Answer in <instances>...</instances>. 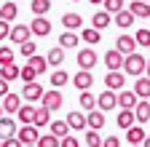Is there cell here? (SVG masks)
<instances>
[{
  "label": "cell",
  "instance_id": "obj_1",
  "mask_svg": "<svg viewBox=\"0 0 150 147\" xmlns=\"http://www.w3.org/2000/svg\"><path fill=\"white\" fill-rule=\"evenodd\" d=\"M145 64H147V59L142 56L139 51L129 53V56L123 59V75H134V78H142V72H145Z\"/></svg>",
  "mask_w": 150,
  "mask_h": 147
},
{
  "label": "cell",
  "instance_id": "obj_2",
  "mask_svg": "<svg viewBox=\"0 0 150 147\" xmlns=\"http://www.w3.org/2000/svg\"><path fill=\"white\" fill-rule=\"evenodd\" d=\"M62 102H64V96L59 94V88H51L48 94H43V99H40V107H46L48 113H56V110L62 107Z\"/></svg>",
  "mask_w": 150,
  "mask_h": 147
},
{
  "label": "cell",
  "instance_id": "obj_3",
  "mask_svg": "<svg viewBox=\"0 0 150 147\" xmlns=\"http://www.w3.org/2000/svg\"><path fill=\"white\" fill-rule=\"evenodd\" d=\"M97 107L102 110V113L115 110L118 107V94H115V91H102V94H97Z\"/></svg>",
  "mask_w": 150,
  "mask_h": 147
},
{
  "label": "cell",
  "instance_id": "obj_4",
  "mask_svg": "<svg viewBox=\"0 0 150 147\" xmlns=\"http://www.w3.org/2000/svg\"><path fill=\"white\" fill-rule=\"evenodd\" d=\"M43 94H46V91H43V86L38 83V80L24 83V88H22V96H24L30 104H32V102H40V99H43Z\"/></svg>",
  "mask_w": 150,
  "mask_h": 147
},
{
  "label": "cell",
  "instance_id": "obj_5",
  "mask_svg": "<svg viewBox=\"0 0 150 147\" xmlns=\"http://www.w3.org/2000/svg\"><path fill=\"white\" fill-rule=\"evenodd\" d=\"M11 43H16V46H22V43H27L30 38H32V30H30V24H16V27H11Z\"/></svg>",
  "mask_w": 150,
  "mask_h": 147
},
{
  "label": "cell",
  "instance_id": "obj_6",
  "mask_svg": "<svg viewBox=\"0 0 150 147\" xmlns=\"http://www.w3.org/2000/svg\"><path fill=\"white\" fill-rule=\"evenodd\" d=\"M75 59H78V67L81 70H94V67H97V51L83 48V51L75 53Z\"/></svg>",
  "mask_w": 150,
  "mask_h": 147
},
{
  "label": "cell",
  "instance_id": "obj_7",
  "mask_svg": "<svg viewBox=\"0 0 150 147\" xmlns=\"http://www.w3.org/2000/svg\"><path fill=\"white\" fill-rule=\"evenodd\" d=\"M16 139L22 144H38V139H40V131H38L35 126H22L16 131Z\"/></svg>",
  "mask_w": 150,
  "mask_h": 147
},
{
  "label": "cell",
  "instance_id": "obj_8",
  "mask_svg": "<svg viewBox=\"0 0 150 147\" xmlns=\"http://www.w3.org/2000/svg\"><path fill=\"white\" fill-rule=\"evenodd\" d=\"M0 107H3V113L16 115L19 107H22V94H6L3 99H0Z\"/></svg>",
  "mask_w": 150,
  "mask_h": 147
},
{
  "label": "cell",
  "instance_id": "obj_9",
  "mask_svg": "<svg viewBox=\"0 0 150 147\" xmlns=\"http://www.w3.org/2000/svg\"><path fill=\"white\" fill-rule=\"evenodd\" d=\"M123 59H126L123 53L112 48V51H107V53H105V67H107L110 72H118V70H123Z\"/></svg>",
  "mask_w": 150,
  "mask_h": 147
},
{
  "label": "cell",
  "instance_id": "obj_10",
  "mask_svg": "<svg viewBox=\"0 0 150 147\" xmlns=\"http://www.w3.org/2000/svg\"><path fill=\"white\" fill-rule=\"evenodd\" d=\"M105 86H107V91H123L126 75H123V72H107V75H105Z\"/></svg>",
  "mask_w": 150,
  "mask_h": 147
},
{
  "label": "cell",
  "instance_id": "obj_11",
  "mask_svg": "<svg viewBox=\"0 0 150 147\" xmlns=\"http://www.w3.org/2000/svg\"><path fill=\"white\" fill-rule=\"evenodd\" d=\"M115 51H121L123 56H129V53H134V51H137V40L131 38V35H118V40H115Z\"/></svg>",
  "mask_w": 150,
  "mask_h": 147
},
{
  "label": "cell",
  "instance_id": "obj_12",
  "mask_svg": "<svg viewBox=\"0 0 150 147\" xmlns=\"http://www.w3.org/2000/svg\"><path fill=\"white\" fill-rule=\"evenodd\" d=\"M30 30H32V35H38V38H46V35L51 32V22L46 19V16H35Z\"/></svg>",
  "mask_w": 150,
  "mask_h": 147
},
{
  "label": "cell",
  "instance_id": "obj_13",
  "mask_svg": "<svg viewBox=\"0 0 150 147\" xmlns=\"http://www.w3.org/2000/svg\"><path fill=\"white\" fill-rule=\"evenodd\" d=\"M110 22H112V13H107L105 8H99L97 13L91 16V27H94V30H99V32H102V30H107V27H110Z\"/></svg>",
  "mask_w": 150,
  "mask_h": 147
},
{
  "label": "cell",
  "instance_id": "obj_14",
  "mask_svg": "<svg viewBox=\"0 0 150 147\" xmlns=\"http://www.w3.org/2000/svg\"><path fill=\"white\" fill-rule=\"evenodd\" d=\"M75 83V88H81V91H88L91 83H94V75H91V70H81V72H75V78H70Z\"/></svg>",
  "mask_w": 150,
  "mask_h": 147
},
{
  "label": "cell",
  "instance_id": "obj_15",
  "mask_svg": "<svg viewBox=\"0 0 150 147\" xmlns=\"http://www.w3.org/2000/svg\"><path fill=\"white\" fill-rule=\"evenodd\" d=\"M134 19H137V16L131 13L129 8H123V11H118L115 16H112V22H115L121 30H131V27H134Z\"/></svg>",
  "mask_w": 150,
  "mask_h": 147
},
{
  "label": "cell",
  "instance_id": "obj_16",
  "mask_svg": "<svg viewBox=\"0 0 150 147\" xmlns=\"http://www.w3.org/2000/svg\"><path fill=\"white\" fill-rule=\"evenodd\" d=\"M16 131H19V126H16V120L13 118H0V139H11V136H16Z\"/></svg>",
  "mask_w": 150,
  "mask_h": 147
},
{
  "label": "cell",
  "instance_id": "obj_17",
  "mask_svg": "<svg viewBox=\"0 0 150 147\" xmlns=\"http://www.w3.org/2000/svg\"><path fill=\"white\" fill-rule=\"evenodd\" d=\"M62 27H64L67 32L81 30V27H83V16H81V13H64V16H62Z\"/></svg>",
  "mask_w": 150,
  "mask_h": 147
},
{
  "label": "cell",
  "instance_id": "obj_18",
  "mask_svg": "<svg viewBox=\"0 0 150 147\" xmlns=\"http://www.w3.org/2000/svg\"><path fill=\"white\" fill-rule=\"evenodd\" d=\"M137 94H134V91H118V107L121 110H134L137 107Z\"/></svg>",
  "mask_w": 150,
  "mask_h": 147
},
{
  "label": "cell",
  "instance_id": "obj_19",
  "mask_svg": "<svg viewBox=\"0 0 150 147\" xmlns=\"http://www.w3.org/2000/svg\"><path fill=\"white\" fill-rule=\"evenodd\" d=\"M86 123L91 131H99V128H105V113L102 110H91V113L86 115Z\"/></svg>",
  "mask_w": 150,
  "mask_h": 147
},
{
  "label": "cell",
  "instance_id": "obj_20",
  "mask_svg": "<svg viewBox=\"0 0 150 147\" xmlns=\"http://www.w3.org/2000/svg\"><path fill=\"white\" fill-rule=\"evenodd\" d=\"M134 118H137L139 126L150 120V102H147V99H139V102H137V107H134Z\"/></svg>",
  "mask_w": 150,
  "mask_h": 147
},
{
  "label": "cell",
  "instance_id": "obj_21",
  "mask_svg": "<svg viewBox=\"0 0 150 147\" xmlns=\"http://www.w3.org/2000/svg\"><path fill=\"white\" fill-rule=\"evenodd\" d=\"M131 126H137L134 110H121V113H118V128H123V131H129Z\"/></svg>",
  "mask_w": 150,
  "mask_h": 147
},
{
  "label": "cell",
  "instance_id": "obj_22",
  "mask_svg": "<svg viewBox=\"0 0 150 147\" xmlns=\"http://www.w3.org/2000/svg\"><path fill=\"white\" fill-rule=\"evenodd\" d=\"M16 13H19V6H16V3H11V0H6V3L0 6V19L8 22V24L16 19Z\"/></svg>",
  "mask_w": 150,
  "mask_h": 147
},
{
  "label": "cell",
  "instance_id": "obj_23",
  "mask_svg": "<svg viewBox=\"0 0 150 147\" xmlns=\"http://www.w3.org/2000/svg\"><path fill=\"white\" fill-rule=\"evenodd\" d=\"M134 94H137V99H150V78H137V83H134Z\"/></svg>",
  "mask_w": 150,
  "mask_h": 147
},
{
  "label": "cell",
  "instance_id": "obj_24",
  "mask_svg": "<svg viewBox=\"0 0 150 147\" xmlns=\"http://www.w3.org/2000/svg\"><path fill=\"white\" fill-rule=\"evenodd\" d=\"M48 128H51V136H56V139H64V136L70 134L67 120H51V123H48Z\"/></svg>",
  "mask_w": 150,
  "mask_h": 147
},
{
  "label": "cell",
  "instance_id": "obj_25",
  "mask_svg": "<svg viewBox=\"0 0 150 147\" xmlns=\"http://www.w3.org/2000/svg\"><path fill=\"white\" fill-rule=\"evenodd\" d=\"M145 136H147V134H145V128H142V126H131L129 131H126V139H129L131 147H134V144H142Z\"/></svg>",
  "mask_w": 150,
  "mask_h": 147
},
{
  "label": "cell",
  "instance_id": "obj_26",
  "mask_svg": "<svg viewBox=\"0 0 150 147\" xmlns=\"http://www.w3.org/2000/svg\"><path fill=\"white\" fill-rule=\"evenodd\" d=\"M35 110H38V107H32V104H22L16 115H19V120H22L24 126H32V123H35Z\"/></svg>",
  "mask_w": 150,
  "mask_h": 147
},
{
  "label": "cell",
  "instance_id": "obj_27",
  "mask_svg": "<svg viewBox=\"0 0 150 147\" xmlns=\"http://www.w3.org/2000/svg\"><path fill=\"white\" fill-rule=\"evenodd\" d=\"M67 126L75 128V131H83L88 123H86V115H83V113H75V110H72V113L67 115Z\"/></svg>",
  "mask_w": 150,
  "mask_h": 147
},
{
  "label": "cell",
  "instance_id": "obj_28",
  "mask_svg": "<svg viewBox=\"0 0 150 147\" xmlns=\"http://www.w3.org/2000/svg\"><path fill=\"white\" fill-rule=\"evenodd\" d=\"M46 62H48V67H62L64 64V48H51L48 51V56H46Z\"/></svg>",
  "mask_w": 150,
  "mask_h": 147
},
{
  "label": "cell",
  "instance_id": "obj_29",
  "mask_svg": "<svg viewBox=\"0 0 150 147\" xmlns=\"http://www.w3.org/2000/svg\"><path fill=\"white\" fill-rule=\"evenodd\" d=\"M129 11L139 16V19H150V3H142V0H134V3L129 6Z\"/></svg>",
  "mask_w": 150,
  "mask_h": 147
},
{
  "label": "cell",
  "instance_id": "obj_30",
  "mask_svg": "<svg viewBox=\"0 0 150 147\" xmlns=\"http://www.w3.org/2000/svg\"><path fill=\"white\" fill-rule=\"evenodd\" d=\"M78 40H81V38H78L75 32H62V35H59V48H64V51H67V48H78Z\"/></svg>",
  "mask_w": 150,
  "mask_h": 147
},
{
  "label": "cell",
  "instance_id": "obj_31",
  "mask_svg": "<svg viewBox=\"0 0 150 147\" xmlns=\"http://www.w3.org/2000/svg\"><path fill=\"white\" fill-rule=\"evenodd\" d=\"M19 75H22V70H19L16 64H6V67H0V78H3L6 83H11V80H16Z\"/></svg>",
  "mask_w": 150,
  "mask_h": 147
},
{
  "label": "cell",
  "instance_id": "obj_32",
  "mask_svg": "<svg viewBox=\"0 0 150 147\" xmlns=\"http://www.w3.org/2000/svg\"><path fill=\"white\" fill-rule=\"evenodd\" d=\"M48 123H51V113H48L46 107H38V110H35V123H32V126H35V128H43V126H48Z\"/></svg>",
  "mask_w": 150,
  "mask_h": 147
},
{
  "label": "cell",
  "instance_id": "obj_33",
  "mask_svg": "<svg viewBox=\"0 0 150 147\" xmlns=\"http://www.w3.org/2000/svg\"><path fill=\"white\" fill-rule=\"evenodd\" d=\"M70 83V75L64 70H56V72H51V88H62V86H67Z\"/></svg>",
  "mask_w": 150,
  "mask_h": 147
},
{
  "label": "cell",
  "instance_id": "obj_34",
  "mask_svg": "<svg viewBox=\"0 0 150 147\" xmlns=\"http://www.w3.org/2000/svg\"><path fill=\"white\" fill-rule=\"evenodd\" d=\"M54 6H51V0H32V6H30V11L35 13V16H43V13H48Z\"/></svg>",
  "mask_w": 150,
  "mask_h": 147
},
{
  "label": "cell",
  "instance_id": "obj_35",
  "mask_svg": "<svg viewBox=\"0 0 150 147\" xmlns=\"http://www.w3.org/2000/svg\"><path fill=\"white\" fill-rule=\"evenodd\" d=\"M81 107L86 110V113H91V110H97V96H94L91 91H81Z\"/></svg>",
  "mask_w": 150,
  "mask_h": 147
},
{
  "label": "cell",
  "instance_id": "obj_36",
  "mask_svg": "<svg viewBox=\"0 0 150 147\" xmlns=\"http://www.w3.org/2000/svg\"><path fill=\"white\" fill-rule=\"evenodd\" d=\"M27 64H30V67H32V70L38 72V75L48 70V62H46V56H38V53H35V56H30V59H27Z\"/></svg>",
  "mask_w": 150,
  "mask_h": 147
},
{
  "label": "cell",
  "instance_id": "obj_37",
  "mask_svg": "<svg viewBox=\"0 0 150 147\" xmlns=\"http://www.w3.org/2000/svg\"><path fill=\"white\" fill-rule=\"evenodd\" d=\"M81 38H83V40H86L88 46H97V43L102 40V32L91 27V30H83V32H81Z\"/></svg>",
  "mask_w": 150,
  "mask_h": 147
},
{
  "label": "cell",
  "instance_id": "obj_38",
  "mask_svg": "<svg viewBox=\"0 0 150 147\" xmlns=\"http://www.w3.org/2000/svg\"><path fill=\"white\" fill-rule=\"evenodd\" d=\"M102 8H105L107 13H112V16H115L118 11H123V8H126V3H123V0H105V3H102Z\"/></svg>",
  "mask_w": 150,
  "mask_h": 147
},
{
  "label": "cell",
  "instance_id": "obj_39",
  "mask_svg": "<svg viewBox=\"0 0 150 147\" xmlns=\"http://www.w3.org/2000/svg\"><path fill=\"white\" fill-rule=\"evenodd\" d=\"M6 64H13V51L8 46H0V67H6Z\"/></svg>",
  "mask_w": 150,
  "mask_h": 147
},
{
  "label": "cell",
  "instance_id": "obj_40",
  "mask_svg": "<svg viewBox=\"0 0 150 147\" xmlns=\"http://www.w3.org/2000/svg\"><path fill=\"white\" fill-rule=\"evenodd\" d=\"M86 144L88 147H102V136H99V131H86Z\"/></svg>",
  "mask_w": 150,
  "mask_h": 147
},
{
  "label": "cell",
  "instance_id": "obj_41",
  "mask_svg": "<svg viewBox=\"0 0 150 147\" xmlns=\"http://www.w3.org/2000/svg\"><path fill=\"white\" fill-rule=\"evenodd\" d=\"M134 40H137V46H142V48H150V30H139V32L134 35Z\"/></svg>",
  "mask_w": 150,
  "mask_h": 147
},
{
  "label": "cell",
  "instance_id": "obj_42",
  "mask_svg": "<svg viewBox=\"0 0 150 147\" xmlns=\"http://www.w3.org/2000/svg\"><path fill=\"white\" fill-rule=\"evenodd\" d=\"M35 51H38V46L32 43V40H27V43H22V46H19V53H22V56H35Z\"/></svg>",
  "mask_w": 150,
  "mask_h": 147
},
{
  "label": "cell",
  "instance_id": "obj_43",
  "mask_svg": "<svg viewBox=\"0 0 150 147\" xmlns=\"http://www.w3.org/2000/svg\"><path fill=\"white\" fill-rule=\"evenodd\" d=\"M19 78H22L24 83H32V80H38V72H35L30 64H24V67H22V75H19Z\"/></svg>",
  "mask_w": 150,
  "mask_h": 147
},
{
  "label": "cell",
  "instance_id": "obj_44",
  "mask_svg": "<svg viewBox=\"0 0 150 147\" xmlns=\"http://www.w3.org/2000/svg\"><path fill=\"white\" fill-rule=\"evenodd\" d=\"M59 142L62 139H56V136H40V139H38V147H59Z\"/></svg>",
  "mask_w": 150,
  "mask_h": 147
},
{
  "label": "cell",
  "instance_id": "obj_45",
  "mask_svg": "<svg viewBox=\"0 0 150 147\" xmlns=\"http://www.w3.org/2000/svg\"><path fill=\"white\" fill-rule=\"evenodd\" d=\"M102 147H121V136H105Z\"/></svg>",
  "mask_w": 150,
  "mask_h": 147
},
{
  "label": "cell",
  "instance_id": "obj_46",
  "mask_svg": "<svg viewBox=\"0 0 150 147\" xmlns=\"http://www.w3.org/2000/svg\"><path fill=\"white\" fill-rule=\"evenodd\" d=\"M59 147H81V142L75 139V136H70V134H67V136L59 142Z\"/></svg>",
  "mask_w": 150,
  "mask_h": 147
},
{
  "label": "cell",
  "instance_id": "obj_47",
  "mask_svg": "<svg viewBox=\"0 0 150 147\" xmlns=\"http://www.w3.org/2000/svg\"><path fill=\"white\" fill-rule=\"evenodd\" d=\"M8 35H11V24H8V22H3V19H0V40H6V38H8Z\"/></svg>",
  "mask_w": 150,
  "mask_h": 147
},
{
  "label": "cell",
  "instance_id": "obj_48",
  "mask_svg": "<svg viewBox=\"0 0 150 147\" xmlns=\"http://www.w3.org/2000/svg\"><path fill=\"white\" fill-rule=\"evenodd\" d=\"M3 147H24V144L19 142L16 136H11V139H6V142H3Z\"/></svg>",
  "mask_w": 150,
  "mask_h": 147
},
{
  "label": "cell",
  "instance_id": "obj_49",
  "mask_svg": "<svg viewBox=\"0 0 150 147\" xmlns=\"http://www.w3.org/2000/svg\"><path fill=\"white\" fill-rule=\"evenodd\" d=\"M6 94H11V91H8V83H6L3 78H0V99H3Z\"/></svg>",
  "mask_w": 150,
  "mask_h": 147
},
{
  "label": "cell",
  "instance_id": "obj_50",
  "mask_svg": "<svg viewBox=\"0 0 150 147\" xmlns=\"http://www.w3.org/2000/svg\"><path fill=\"white\" fill-rule=\"evenodd\" d=\"M145 78H150V62L145 64Z\"/></svg>",
  "mask_w": 150,
  "mask_h": 147
},
{
  "label": "cell",
  "instance_id": "obj_51",
  "mask_svg": "<svg viewBox=\"0 0 150 147\" xmlns=\"http://www.w3.org/2000/svg\"><path fill=\"white\" fill-rule=\"evenodd\" d=\"M88 3H91V6H102L105 0H88Z\"/></svg>",
  "mask_w": 150,
  "mask_h": 147
},
{
  "label": "cell",
  "instance_id": "obj_52",
  "mask_svg": "<svg viewBox=\"0 0 150 147\" xmlns=\"http://www.w3.org/2000/svg\"><path fill=\"white\" fill-rule=\"evenodd\" d=\"M142 147H150V136H145V142H142Z\"/></svg>",
  "mask_w": 150,
  "mask_h": 147
},
{
  "label": "cell",
  "instance_id": "obj_53",
  "mask_svg": "<svg viewBox=\"0 0 150 147\" xmlns=\"http://www.w3.org/2000/svg\"><path fill=\"white\" fill-rule=\"evenodd\" d=\"M24 147H38V144H24Z\"/></svg>",
  "mask_w": 150,
  "mask_h": 147
},
{
  "label": "cell",
  "instance_id": "obj_54",
  "mask_svg": "<svg viewBox=\"0 0 150 147\" xmlns=\"http://www.w3.org/2000/svg\"><path fill=\"white\" fill-rule=\"evenodd\" d=\"M0 118H3V107H0Z\"/></svg>",
  "mask_w": 150,
  "mask_h": 147
},
{
  "label": "cell",
  "instance_id": "obj_55",
  "mask_svg": "<svg viewBox=\"0 0 150 147\" xmlns=\"http://www.w3.org/2000/svg\"><path fill=\"white\" fill-rule=\"evenodd\" d=\"M72 3H81V0H72Z\"/></svg>",
  "mask_w": 150,
  "mask_h": 147
},
{
  "label": "cell",
  "instance_id": "obj_56",
  "mask_svg": "<svg viewBox=\"0 0 150 147\" xmlns=\"http://www.w3.org/2000/svg\"><path fill=\"white\" fill-rule=\"evenodd\" d=\"M0 147H3V139H0Z\"/></svg>",
  "mask_w": 150,
  "mask_h": 147
},
{
  "label": "cell",
  "instance_id": "obj_57",
  "mask_svg": "<svg viewBox=\"0 0 150 147\" xmlns=\"http://www.w3.org/2000/svg\"><path fill=\"white\" fill-rule=\"evenodd\" d=\"M142 3H150V0H142Z\"/></svg>",
  "mask_w": 150,
  "mask_h": 147
},
{
  "label": "cell",
  "instance_id": "obj_58",
  "mask_svg": "<svg viewBox=\"0 0 150 147\" xmlns=\"http://www.w3.org/2000/svg\"><path fill=\"white\" fill-rule=\"evenodd\" d=\"M134 147H142V144H134Z\"/></svg>",
  "mask_w": 150,
  "mask_h": 147
}]
</instances>
